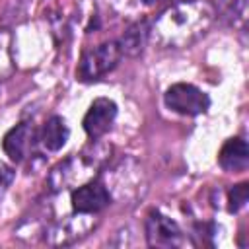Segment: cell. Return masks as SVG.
Here are the masks:
<instances>
[{"mask_svg": "<svg viewBox=\"0 0 249 249\" xmlns=\"http://www.w3.org/2000/svg\"><path fill=\"white\" fill-rule=\"evenodd\" d=\"M214 21V8L204 0L179 2L167 8L150 29L152 39L163 49H183L202 37Z\"/></svg>", "mask_w": 249, "mask_h": 249, "instance_id": "1", "label": "cell"}, {"mask_svg": "<svg viewBox=\"0 0 249 249\" xmlns=\"http://www.w3.org/2000/svg\"><path fill=\"white\" fill-rule=\"evenodd\" d=\"M121 56H123V53H121V47L117 41H107L93 49H88V51H84V54L80 58L76 76L82 82L97 80V78L105 76L107 72H111L117 66Z\"/></svg>", "mask_w": 249, "mask_h": 249, "instance_id": "2", "label": "cell"}, {"mask_svg": "<svg viewBox=\"0 0 249 249\" xmlns=\"http://www.w3.org/2000/svg\"><path fill=\"white\" fill-rule=\"evenodd\" d=\"M163 101L167 109L185 117L200 115L210 107V97L193 84H173L167 88Z\"/></svg>", "mask_w": 249, "mask_h": 249, "instance_id": "3", "label": "cell"}, {"mask_svg": "<svg viewBox=\"0 0 249 249\" xmlns=\"http://www.w3.org/2000/svg\"><path fill=\"white\" fill-rule=\"evenodd\" d=\"M146 239L152 247H177L185 241L177 222L158 210H152L146 218Z\"/></svg>", "mask_w": 249, "mask_h": 249, "instance_id": "4", "label": "cell"}, {"mask_svg": "<svg viewBox=\"0 0 249 249\" xmlns=\"http://www.w3.org/2000/svg\"><path fill=\"white\" fill-rule=\"evenodd\" d=\"M111 204V195L101 181H89L72 191V208L76 214H95Z\"/></svg>", "mask_w": 249, "mask_h": 249, "instance_id": "5", "label": "cell"}, {"mask_svg": "<svg viewBox=\"0 0 249 249\" xmlns=\"http://www.w3.org/2000/svg\"><path fill=\"white\" fill-rule=\"evenodd\" d=\"M115 117H117V105H115V101H111L107 97H97L89 105V109H88V113H86V117L82 121L86 134L89 138H93V140L101 138L111 128Z\"/></svg>", "mask_w": 249, "mask_h": 249, "instance_id": "6", "label": "cell"}, {"mask_svg": "<svg viewBox=\"0 0 249 249\" xmlns=\"http://www.w3.org/2000/svg\"><path fill=\"white\" fill-rule=\"evenodd\" d=\"M33 138H35V128L31 123L23 121L19 124H16L14 128H10L2 140V148L6 152V156L19 163L25 160V156L29 154L31 146H33Z\"/></svg>", "mask_w": 249, "mask_h": 249, "instance_id": "7", "label": "cell"}, {"mask_svg": "<svg viewBox=\"0 0 249 249\" xmlns=\"http://www.w3.org/2000/svg\"><path fill=\"white\" fill-rule=\"evenodd\" d=\"M218 161L222 165V169L226 171H243L247 165H249V148H247V142L239 136L235 138H230L220 154H218Z\"/></svg>", "mask_w": 249, "mask_h": 249, "instance_id": "8", "label": "cell"}, {"mask_svg": "<svg viewBox=\"0 0 249 249\" xmlns=\"http://www.w3.org/2000/svg\"><path fill=\"white\" fill-rule=\"evenodd\" d=\"M68 136H70V130H68L64 119L58 117V115H53V117L45 123V126H43L41 144H43L47 150L56 152V150H60V148L66 144Z\"/></svg>", "mask_w": 249, "mask_h": 249, "instance_id": "9", "label": "cell"}, {"mask_svg": "<svg viewBox=\"0 0 249 249\" xmlns=\"http://www.w3.org/2000/svg\"><path fill=\"white\" fill-rule=\"evenodd\" d=\"M148 35H150V27L146 21H138L134 25H130L123 39L119 41V47H121V53L123 54H128V56H136L138 53H142L146 41H148Z\"/></svg>", "mask_w": 249, "mask_h": 249, "instance_id": "10", "label": "cell"}, {"mask_svg": "<svg viewBox=\"0 0 249 249\" xmlns=\"http://www.w3.org/2000/svg\"><path fill=\"white\" fill-rule=\"evenodd\" d=\"M247 198H249V185L247 183H239V185L231 187L230 193H228V210L230 212H239L245 206Z\"/></svg>", "mask_w": 249, "mask_h": 249, "instance_id": "11", "label": "cell"}, {"mask_svg": "<svg viewBox=\"0 0 249 249\" xmlns=\"http://www.w3.org/2000/svg\"><path fill=\"white\" fill-rule=\"evenodd\" d=\"M12 72V56H10V35L0 31V78Z\"/></svg>", "mask_w": 249, "mask_h": 249, "instance_id": "12", "label": "cell"}, {"mask_svg": "<svg viewBox=\"0 0 249 249\" xmlns=\"http://www.w3.org/2000/svg\"><path fill=\"white\" fill-rule=\"evenodd\" d=\"M220 6L228 18H235L243 10V0H220Z\"/></svg>", "mask_w": 249, "mask_h": 249, "instance_id": "13", "label": "cell"}, {"mask_svg": "<svg viewBox=\"0 0 249 249\" xmlns=\"http://www.w3.org/2000/svg\"><path fill=\"white\" fill-rule=\"evenodd\" d=\"M12 179H14V171L10 167H6V165H0V195L8 189Z\"/></svg>", "mask_w": 249, "mask_h": 249, "instance_id": "14", "label": "cell"}, {"mask_svg": "<svg viewBox=\"0 0 249 249\" xmlns=\"http://www.w3.org/2000/svg\"><path fill=\"white\" fill-rule=\"evenodd\" d=\"M144 4H156V2H160V0H142Z\"/></svg>", "mask_w": 249, "mask_h": 249, "instance_id": "15", "label": "cell"}]
</instances>
